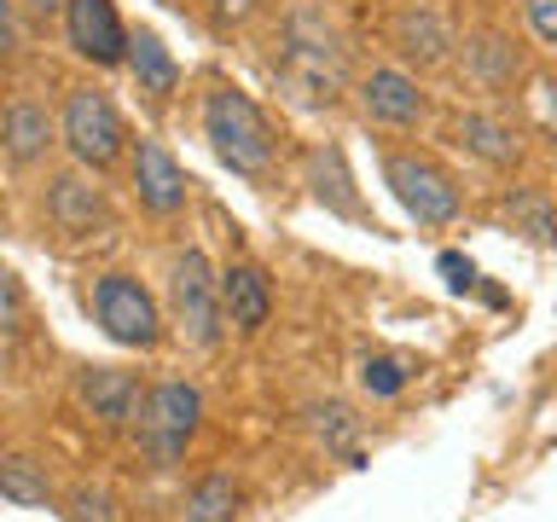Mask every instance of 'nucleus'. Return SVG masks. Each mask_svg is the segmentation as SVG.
Wrapping results in <instances>:
<instances>
[{
  "instance_id": "obj_26",
  "label": "nucleus",
  "mask_w": 557,
  "mask_h": 522,
  "mask_svg": "<svg viewBox=\"0 0 557 522\" xmlns=\"http://www.w3.org/2000/svg\"><path fill=\"white\" fill-rule=\"evenodd\" d=\"M534 104H540V122H546V134H557V76H546L534 87Z\"/></svg>"
},
{
  "instance_id": "obj_24",
  "label": "nucleus",
  "mask_w": 557,
  "mask_h": 522,
  "mask_svg": "<svg viewBox=\"0 0 557 522\" xmlns=\"http://www.w3.org/2000/svg\"><path fill=\"white\" fill-rule=\"evenodd\" d=\"M0 290H7V331H24V285H17V273L0 278Z\"/></svg>"
},
{
  "instance_id": "obj_19",
  "label": "nucleus",
  "mask_w": 557,
  "mask_h": 522,
  "mask_svg": "<svg viewBox=\"0 0 557 522\" xmlns=\"http://www.w3.org/2000/svg\"><path fill=\"white\" fill-rule=\"evenodd\" d=\"M465 59H470V70L487 82V87H499V82H511L517 76V52L499 41V35H476V41L465 47Z\"/></svg>"
},
{
  "instance_id": "obj_7",
  "label": "nucleus",
  "mask_w": 557,
  "mask_h": 522,
  "mask_svg": "<svg viewBox=\"0 0 557 522\" xmlns=\"http://www.w3.org/2000/svg\"><path fill=\"white\" fill-rule=\"evenodd\" d=\"M64 35H70V47H76L82 59H94V64H122L128 47H134L111 0H70L64 7Z\"/></svg>"
},
{
  "instance_id": "obj_11",
  "label": "nucleus",
  "mask_w": 557,
  "mask_h": 522,
  "mask_svg": "<svg viewBox=\"0 0 557 522\" xmlns=\"http://www.w3.org/2000/svg\"><path fill=\"white\" fill-rule=\"evenodd\" d=\"M389 41H395V52L407 64H418V70H430V64H442L447 59V47H453V35H447V24L435 17L430 7H407L389 24Z\"/></svg>"
},
{
  "instance_id": "obj_10",
  "label": "nucleus",
  "mask_w": 557,
  "mask_h": 522,
  "mask_svg": "<svg viewBox=\"0 0 557 522\" xmlns=\"http://www.w3.org/2000/svg\"><path fill=\"white\" fill-rule=\"evenodd\" d=\"M360 104L372 122H389V128H412V122L424 116V94H418V82L400 76V70H372V76L360 82Z\"/></svg>"
},
{
  "instance_id": "obj_15",
  "label": "nucleus",
  "mask_w": 557,
  "mask_h": 522,
  "mask_svg": "<svg viewBox=\"0 0 557 522\" xmlns=\"http://www.w3.org/2000/svg\"><path fill=\"white\" fill-rule=\"evenodd\" d=\"M128 64H134V82H139V94H151V99H169L174 87H181V64H174V52L157 41L151 29H139L134 35V47H128Z\"/></svg>"
},
{
  "instance_id": "obj_14",
  "label": "nucleus",
  "mask_w": 557,
  "mask_h": 522,
  "mask_svg": "<svg viewBox=\"0 0 557 522\" xmlns=\"http://www.w3.org/2000/svg\"><path fill=\"white\" fill-rule=\"evenodd\" d=\"M52 116L41 111V104H29V99H12L7 104V157L17 169H29V163H41L47 146H52Z\"/></svg>"
},
{
  "instance_id": "obj_6",
  "label": "nucleus",
  "mask_w": 557,
  "mask_h": 522,
  "mask_svg": "<svg viewBox=\"0 0 557 522\" xmlns=\"http://www.w3.org/2000/svg\"><path fill=\"white\" fill-rule=\"evenodd\" d=\"M94 313L104 325V337L122 343V348H151L157 337H163V320H157V302L151 290L139 285V278L128 273H104L94 285Z\"/></svg>"
},
{
  "instance_id": "obj_25",
  "label": "nucleus",
  "mask_w": 557,
  "mask_h": 522,
  "mask_svg": "<svg viewBox=\"0 0 557 522\" xmlns=\"http://www.w3.org/2000/svg\"><path fill=\"white\" fill-rule=\"evenodd\" d=\"M435 268L447 273V285H453V290H470V285H476V268H470L465 256H442V261H435Z\"/></svg>"
},
{
  "instance_id": "obj_4",
  "label": "nucleus",
  "mask_w": 557,
  "mask_h": 522,
  "mask_svg": "<svg viewBox=\"0 0 557 522\" xmlns=\"http://www.w3.org/2000/svg\"><path fill=\"white\" fill-rule=\"evenodd\" d=\"M383 174H389L400 209H407L418 226H447L459 215V186H453V174L435 169L430 157L395 151V157H383Z\"/></svg>"
},
{
  "instance_id": "obj_21",
  "label": "nucleus",
  "mask_w": 557,
  "mask_h": 522,
  "mask_svg": "<svg viewBox=\"0 0 557 522\" xmlns=\"http://www.w3.org/2000/svg\"><path fill=\"white\" fill-rule=\"evenodd\" d=\"M360 383H366L372 395H400V389H407V372H400V360L372 355V360L360 365Z\"/></svg>"
},
{
  "instance_id": "obj_27",
  "label": "nucleus",
  "mask_w": 557,
  "mask_h": 522,
  "mask_svg": "<svg viewBox=\"0 0 557 522\" xmlns=\"http://www.w3.org/2000/svg\"><path fill=\"white\" fill-rule=\"evenodd\" d=\"M17 7H29L35 17H52V12H64L70 0H17Z\"/></svg>"
},
{
  "instance_id": "obj_13",
  "label": "nucleus",
  "mask_w": 557,
  "mask_h": 522,
  "mask_svg": "<svg viewBox=\"0 0 557 522\" xmlns=\"http://www.w3.org/2000/svg\"><path fill=\"white\" fill-rule=\"evenodd\" d=\"M47 215L64 226V233H94V226H104V198L87 181H76V174H59V181L47 186Z\"/></svg>"
},
{
  "instance_id": "obj_1",
  "label": "nucleus",
  "mask_w": 557,
  "mask_h": 522,
  "mask_svg": "<svg viewBox=\"0 0 557 522\" xmlns=\"http://www.w3.org/2000/svg\"><path fill=\"white\" fill-rule=\"evenodd\" d=\"M203 128H209L215 157L233 174H244V181H261V174L273 169V128H268V116L256 111L250 94H238V87H215L209 104H203Z\"/></svg>"
},
{
  "instance_id": "obj_3",
  "label": "nucleus",
  "mask_w": 557,
  "mask_h": 522,
  "mask_svg": "<svg viewBox=\"0 0 557 522\" xmlns=\"http://www.w3.org/2000/svg\"><path fill=\"white\" fill-rule=\"evenodd\" d=\"M203 418V400L191 383H157L146 389V407H139V442H146L151 464H174L191 442V430H198Z\"/></svg>"
},
{
  "instance_id": "obj_22",
  "label": "nucleus",
  "mask_w": 557,
  "mask_h": 522,
  "mask_svg": "<svg viewBox=\"0 0 557 522\" xmlns=\"http://www.w3.org/2000/svg\"><path fill=\"white\" fill-rule=\"evenodd\" d=\"M522 7H529V29L546 47H557V0H522Z\"/></svg>"
},
{
  "instance_id": "obj_18",
  "label": "nucleus",
  "mask_w": 557,
  "mask_h": 522,
  "mask_svg": "<svg viewBox=\"0 0 557 522\" xmlns=\"http://www.w3.org/2000/svg\"><path fill=\"white\" fill-rule=\"evenodd\" d=\"M0 499H7V505H47L52 487H47V476L29 459H17V452H12V459L0 464Z\"/></svg>"
},
{
  "instance_id": "obj_17",
  "label": "nucleus",
  "mask_w": 557,
  "mask_h": 522,
  "mask_svg": "<svg viewBox=\"0 0 557 522\" xmlns=\"http://www.w3.org/2000/svg\"><path fill=\"white\" fill-rule=\"evenodd\" d=\"M238 511V487L226 476H209L186 494V522H233Z\"/></svg>"
},
{
  "instance_id": "obj_2",
  "label": "nucleus",
  "mask_w": 557,
  "mask_h": 522,
  "mask_svg": "<svg viewBox=\"0 0 557 522\" xmlns=\"http://www.w3.org/2000/svg\"><path fill=\"white\" fill-rule=\"evenodd\" d=\"M59 134H64V146L76 163L87 169H111L122 146H128V128H122V116H116V104L99 94V87H76V94L64 99V122H59Z\"/></svg>"
},
{
  "instance_id": "obj_5",
  "label": "nucleus",
  "mask_w": 557,
  "mask_h": 522,
  "mask_svg": "<svg viewBox=\"0 0 557 522\" xmlns=\"http://www.w3.org/2000/svg\"><path fill=\"white\" fill-rule=\"evenodd\" d=\"M169 290H174V320L198 348H215L221 343V320H226V302H221V278L209 273V261L198 250L174 256V273H169Z\"/></svg>"
},
{
  "instance_id": "obj_9",
  "label": "nucleus",
  "mask_w": 557,
  "mask_h": 522,
  "mask_svg": "<svg viewBox=\"0 0 557 522\" xmlns=\"http://www.w3.org/2000/svg\"><path fill=\"white\" fill-rule=\"evenodd\" d=\"M134 191H139V209H151V215H181L186 209V169L157 139H134Z\"/></svg>"
},
{
  "instance_id": "obj_16",
  "label": "nucleus",
  "mask_w": 557,
  "mask_h": 522,
  "mask_svg": "<svg viewBox=\"0 0 557 522\" xmlns=\"http://www.w3.org/2000/svg\"><path fill=\"white\" fill-rule=\"evenodd\" d=\"M459 139H465V146L482 157V163H494V169L517 163V139L505 134L494 116H459Z\"/></svg>"
},
{
  "instance_id": "obj_8",
  "label": "nucleus",
  "mask_w": 557,
  "mask_h": 522,
  "mask_svg": "<svg viewBox=\"0 0 557 522\" xmlns=\"http://www.w3.org/2000/svg\"><path fill=\"white\" fill-rule=\"evenodd\" d=\"M76 400L99 418L104 430L139 424V407H146L139 377H134V372H116V365H87V372L76 377Z\"/></svg>"
},
{
  "instance_id": "obj_12",
  "label": "nucleus",
  "mask_w": 557,
  "mask_h": 522,
  "mask_svg": "<svg viewBox=\"0 0 557 522\" xmlns=\"http://www.w3.org/2000/svg\"><path fill=\"white\" fill-rule=\"evenodd\" d=\"M221 302H226V320L238 331H261L273 313V290H268V273L250 268V261H238V268L221 273Z\"/></svg>"
},
{
  "instance_id": "obj_20",
  "label": "nucleus",
  "mask_w": 557,
  "mask_h": 522,
  "mask_svg": "<svg viewBox=\"0 0 557 522\" xmlns=\"http://www.w3.org/2000/svg\"><path fill=\"white\" fill-rule=\"evenodd\" d=\"M505 215L511 221H522L529 226V238H552L557 233V221H552V209L540 203V198H529V191H517V198H505Z\"/></svg>"
},
{
  "instance_id": "obj_23",
  "label": "nucleus",
  "mask_w": 557,
  "mask_h": 522,
  "mask_svg": "<svg viewBox=\"0 0 557 522\" xmlns=\"http://www.w3.org/2000/svg\"><path fill=\"white\" fill-rule=\"evenodd\" d=\"M70 522H111V499H104V494H76Z\"/></svg>"
}]
</instances>
